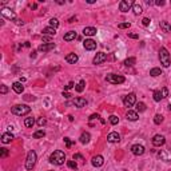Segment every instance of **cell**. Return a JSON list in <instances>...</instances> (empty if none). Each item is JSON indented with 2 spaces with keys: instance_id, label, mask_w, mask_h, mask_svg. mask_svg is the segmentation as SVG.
Segmentation results:
<instances>
[{
  "instance_id": "obj_1",
  "label": "cell",
  "mask_w": 171,
  "mask_h": 171,
  "mask_svg": "<svg viewBox=\"0 0 171 171\" xmlns=\"http://www.w3.org/2000/svg\"><path fill=\"white\" fill-rule=\"evenodd\" d=\"M49 162L54 163V164H56V166H62V164L66 162V154H64L63 151H60V150L54 151L51 155H49Z\"/></svg>"
},
{
  "instance_id": "obj_2",
  "label": "cell",
  "mask_w": 171,
  "mask_h": 171,
  "mask_svg": "<svg viewBox=\"0 0 171 171\" xmlns=\"http://www.w3.org/2000/svg\"><path fill=\"white\" fill-rule=\"evenodd\" d=\"M11 112L17 115V116H23L31 112V107H28L27 104H16L14 107H11Z\"/></svg>"
},
{
  "instance_id": "obj_3",
  "label": "cell",
  "mask_w": 171,
  "mask_h": 171,
  "mask_svg": "<svg viewBox=\"0 0 171 171\" xmlns=\"http://www.w3.org/2000/svg\"><path fill=\"white\" fill-rule=\"evenodd\" d=\"M159 60H160V64L163 67H170L171 58H170V52L167 51V48L162 47L159 49Z\"/></svg>"
},
{
  "instance_id": "obj_4",
  "label": "cell",
  "mask_w": 171,
  "mask_h": 171,
  "mask_svg": "<svg viewBox=\"0 0 171 171\" xmlns=\"http://www.w3.org/2000/svg\"><path fill=\"white\" fill-rule=\"evenodd\" d=\"M36 159H38V155L33 150H31L28 154H27V160H26V169L27 170H32L35 167Z\"/></svg>"
},
{
  "instance_id": "obj_5",
  "label": "cell",
  "mask_w": 171,
  "mask_h": 171,
  "mask_svg": "<svg viewBox=\"0 0 171 171\" xmlns=\"http://www.w3.org/2000/svg\"><path fill=\"white\" fill-rule=\"evenodd\" d=\"M106 80H107L108 83H111V84H122L124 83V78L122 75H116V74H108L107 76H106Z\"/></svg>"
},
{
  "instance_id": "obj_6",
  "label": "cell",
  "mask_w": 171,
  "mask_h": 171,
  "mask_svg": "<svg viewBox=\"0 0 171 171\" xmlns=\"http://www.w3.org/2000/svg\"><path fill=\"white\" fill-rule=\"evenodd\" d=\"M135 103H136V95L134 94V92H131V94H128V95H126L123 98V104L126 106V107H132Z\"/></svg>"
},
{
  "instance_id": "obj_7",
  "label": "cell",
  "mask_w": 171,
  "mask_h": 171,
  "mask_svg": "<svg viewBox=\"0 0 171 171\" xmlns=\"http://www.w3.org/2000/svg\"><path fill=\"white\" fill-rule=\"evenodd\" d=\"M132 5H134V3L130 2V0H122V2L119 3V10L122 12H128L131 10Z\"/></svg>"
},
{
  "instance_id": "obj_8",
  "label": "cell",
  "mask_w": 171,
  "mask_h": 171,
  "mask_svg": "<svg viewBox=\"0 0 171 171\" xmlns=\"http://www.w3.org/2000/svg\"><path fill=\"white\" fill-rule=\"evenodd\" d=\"M106 60H107V54H104V52H98L92 62H94V64H102V63H104Z\"/></svg>"
},
{
  "instance_id": "obj_9",
  "label": "cell",
  "mask_w": 171,
  "mask_h": 171,
  "mask_svg": "<svg viewBox=\"0 0 171 171\" xmlns=\"http://www.w3.org/2000/svg\"><path fill=\"white\" fill-rule=\"evenodd\" d=\"M164 143H166V139H164L163 135H159V134H158V135H155L154 138H152V144L157 146V147H160Z\"/></svg>"
},
{
  "instance_id": "obj_10",
  "label": "cell",
  "mask_w": 171,
  "mask_h": 171,
  "mask_svg": "<svg viewBox=\"0 0 171 171\" xmlns=\"http://www.w3.org/2000/svg\"><path fill=\"white\" fill-rule=\"evenodd\" d=\"M83 46H84V48L87 51H94L96 48V42L92 39H86L84 42H83Z\"/></svg>"
},
{
  "instance_id": "obj_11",
  "label": "cell",
  "mask_w": 171,
  "mask_h": 171,
  "mask_svg": "<svg viewBox=\"0 0 171 171\" xmlns=\"http://www.w3.org/2000/svg\"><path fill=\"white\" fill-rule=\"evenodd\" d=\"M2 15L3 16H5L7 19H10V20H16V15H15V12L12 10H10V8H3Z\"/></svg>"
},
{
  "instance_id": "obj_12",
  "label": "cell",
  "mask_w": 171,
  "mask_h": 171,
  "mask_svg": "<svg viewBox=\"0 0 171 171\" xmlns=\"http://www.w3.org/2000/svg\"><path fill=\"white\" fill-rule=\"evenodd\" d=\"M131 152L134 155H136V157L143 155L144 154V147H143L142 144H134V146H131Z\"/></svg>"
},
{
  "instance_id": "obj_13",
  "label": "cell",
  "mask_w": 171,
  "mask_h": 171,
  "mask_svg": "<svg viewBox=\"0 0 171 171\" xmlns=\"http://www.w3.org/2000/svg\"><path fill=\"white\" fill-rule=\"evenodd\" d=\"M91 163H92V166L94 167H100V166H103L104 159H103L102 155H95V157L91 159Z\"/></svg>"
},
{
  "instance_id": "obj_14",
  "label": "cell",
  "mask_w": 171,
  "mask_h": 171,
  "mask_svg": "<svg viewBox=\"0 0 171 171\" xmlns=\"http://www.w3.org/2000/svg\"><path fill=\"white\" fill-rule=\"evenodd\" d=\"M55 48V43H43V44H40L39 46V51L40 52H48V51H51V49H54Z\"/></svg>"
},
{
  "instance_id": "obj_15",
  "label": "cell",
  "mask_w": 171,
  "mask_h": 171,
  "mask_svg": "<svg viewBox=\"0 0 171 171\" xmlns=\"http://www.w3.org/2000/svg\"><path fill=\"white\" fill-rule=\"evenodd\" d=\"M71 103L75 106V107H78V108H82V107H84V106L87 104V100L84 98H75L72 102H71Z\"/></svg>"
},
{
  "instance_id": "obj_16",
  "label": "cell",
  "mask_w": 171,
  "mask_h": 171,
  "mask_svg": "<svg viewBox=\"0 0 171 171\" xmlns=\"http://www.w3.org/2000/svg\"><path fill=\"white\" fill-rule=\"evenodd\" d=\"M107 141L110 143H116V142L120 141V135L118 132H110L107 135Z\"/></svg>"
},
{
  "instance_id": "obj_17",
  "label": "cell",
  "mask_w": 171,
  "mask_h": 171,
  "mask_svg": "<svg viewBox=\"0 0 171 171\" xmlns=\"http://www.w3.org/2000/svg\"><path fill=\"white\" fill-rule=\"evenodd\" d=\"M96 32H98V30H96L95 27H86V28L83 30V35L84 36H94V35H96Z\"/></svg>"
},
{
  "instance_id": "obj_18",
  "label": "cell",
  "mask_w": 171,
  "mask_h": 171,
  "mask_svg": "<svg viewBox=\"0 0 171 171\" xmlns=\"http://www.w3.org/2000/svg\"><path fill=\"white\" fill-rule=\"evenodd\" d=\"M127 119L128 120H131V122H135V120H138L139 119V115H138V112L136 111H132V110H128L127 111Z\"/></svg>"
},
{
  "instance_id": "obj_19",
  "label": "cell",
  "mask_w": 171,
  "mask_h": 171,
  "mask_svg": "<svg viewBox=\"0 0 171 171\" xmlns=\"http://www.w3.org/2000/svg\"><path fill=\"white\" fill-rule=\"evenodd\" d=\"M12 139H14V135H12L11 132H4L2 135V142L4 143V144H7V143H11Z\"/></svg>"
},
{
  "instance_id": "obj_20",
  "label": "cell",
  "mask_w": 171,
  "mask_h": 171,
  "mask_svg": "<svg viewBox=\"0 0 171 171\" xmlns=\"http://www.w3.org/2000/svg\"><path fill=\"white\" fill-rule=\"evenodd\" d=\"M12 88H14V91L16 92V94H21V92L24 91V86L21 84V82H15L14 84H12Z\"/></svg>"
},
{
  "instance_id": "obj_21",
  "label": "cell",
  "mask_w": 171,
  "mask_h": 171,
  "mask_svg": "<svg viewBox=\"0 0 171 171\" xmlns=\"http://www.w3.org/2000/svg\"><path fill=\"white\" fill-rule=\"evenodd\" d=\"M159 26H160V30L163 31V32H166V33L171 32V24L169 21H160Z\"/></svg>"
},
{
  "instance_id": "obj_22",
  "label": "cell",
  "mask_w": 171,
  "mask_h": 171,
  "mask_svg": "<svg viewBox=\"0 0 171 171\" xmlns=\"http://www.w3.org/2000/svg\"><path fill=\"white\" fill-rule=\"evenodd\" d=\"M78 55L76 54H68L67 56H66V62L67 63H70V64H75L76 62H78Z\"/></svg>"
},
{
  "instance_id": "obj_23",
  "label": "cell",
  "mask_w": 171,
  "mask_h": 171,
  "mask_svg": "<svg viewBox=\"0 0 171 171\" xmlns=\"http://www.w3.org/2000/svg\"><path fill=\"white\" fill-rule=\"evenodd\" d=\"M66 42H71V40H75L76 39V32L75 31H70V32H67L66 35H64L63 38Z\"/></svg>"
},
{
  "instance_id": "obj_24",
  "label": "cell",
  "mask_w": 171,
  "mask_h": 171,
  "mask_svg": "<svg viewBox=\"0 0 171 171\" xmlns=\"http://www.w3.org/2000/svg\"><path fill=\"white\" fill-rule=\"evenodd\" d=\"M90 139H91V135H90V132H83L82 135H80L79 141H80V143L86 144V143H88V142H90Z\"/></svg>"
},
{
  "instance_id": "obj_25",
  "label": "cell",
  "mask_w": 171,
  "mask_h": 171,
  "mask_svg": "<svg viewBox=\"0 0 171 171\" xmlns=\"http://www.w3.org/2000/svg\"><path fill=\"white\" fill-rule=\"evenodd\" d=\"M55 33H56V30H55V28H52V27H46V28L43 30V35L54 36Z\"/></svg>"
},
{
  "instance_id": "obj_26",
  "label": "cell",
  "mask_w": 171,
  "mask_h": 171,
  "mask_svg": "<svg viewBox=\"0 0 171 171\" xmlns=\"http://www.w3.org/2000/svg\"><path fill=\"white\" fill-rule=\"evenodd\" d=\"M132 10H134V14L135 15H139V14H142L143 12V8H142V5L139 4V3H134Z\"/></svg>"
},
{
  "instance_id": "obj_27",
  "label": "cell",
  "mask_w": 171,
  "mask_h": 171,
  "mask_svg": "<svg viewBox=\"0 0 171 171\" xmlns=\"http://www.w3.org/2000/svg\"><path fill=\"white\" fill-rule=\"evenodd\" d=\"M84 87H86V82H84V80H80V82L76 84L75 90L78 92H83V91H84Z\"/></svg>"
},
{
  "instance_id": "obj_28",
  "label": "cell",
  "mask_w": 171,
  "mask_h": 171,
  "mask_svg": "<svg viewBox=\"0 0 171 171\" xmlns=\"http://www.w3.org/2000/svg\"><path fill=\"white\" fill-rule=\"evenodd\" d=\"M135 63H136V59L135 58H128V59H126V60H124V66H127V67H132Z\"/></svg>"
},
{
  "instance_id": "obj_29",
  "label": "cell",
  "mask_w": 171,
  "mask_h": 171,
  "mask_svg": "<svg viewBox=\"0 0 171 171\" xmlns=\"http://www.w3.org/2000/svg\"><path fill=\"white\" fill-rule=\"evenodd\" d=\"M150 75L151 76H154V78H157V76H159V75H162V70L160 68H152V70L150 71Z\"/></svg>"
},
{
  "instance_id": "obj_30",
  "label": "cell",
  "mask_w": 171,
  "mask_h": 171,
  "mask_svg": "<svg viewBox=\"0 0 171 171\" xmlns=\"http://www.w3.org/2000/svg\"><path fill=\"white\" fill-rule=\"evenodd\" d=\"M33 124H35V119H33V118H26V120H24V126L26 127H32Z\"/></svg>"
},
{
  "instance_id": "obj_31",
  "label": "cell",
  "mask_w": 171,
  "mask_h": 171,
  "mask_svg": "<svg viewBox=\"0 0 171 171\" xmlns=\"http://www.w3.org/2000/svg\"><path fill=\"white\" fill-rule=\"evenodd\" d=\"M49 27H52V28H55V30L59 27V20L56 17H52V19L49 20Z\"/></svg>"
},
{
  "instance_id": "obj_32",
  "label": "cell",
  "mask_w": 171,
  "mask_h": 171,
  "mask_svg": "<svg viewBox=\"0 0 171 171\" xmlns=\"http://www.w3.org/2000/svg\"><path fill=\"white\" fill-rule=\"evenodd\" d=\"M162 92H160V90H157V91H154V100L155 102H160L162 100Z\"/></svg>"
},
{
  "instance_id": "obj_33",
  "label": "cell",
  "mask_w": 171,
  "mask_h": 171,
  "mask_svg": "<svg viewBox=\"0 0 171 171\" xmlns=\"http://www.w3.org/2000/svg\"><path fill=\"white\" fill-rule=\"evenodd\" d=\"M143 112V111H146V104L143 103V102H139V103H136V112Z\"/></svg>"
},
{
  "instance_id": "obj_34",
  "label": "cell",
  "mask_w": 171,
  "mask_h": 171,
  "mask_svg": "<svg viewBox=\"0 0 171 171\" xmlns=\"http://www.w3.org/2000/svg\"><path fill=\"white\" fill-rule=\"evenodd\" d=\"M162 122H163V116H162L160 114H157V115L154 116V123H155V124H160Z\"/></svg>"
},
{
  "instance_id": "obj_35",
  "label": "cell",
  "mask_w": 171,
  "mask_h": 171,
  "mask_svg": "<svg viewBox=\"0 0 171 171\" xmlns=\"http://www.w3.org/2000/svg\"><path fill=\"white\" fill-rule=\"evenodd\" d=\"M44 135H46L44 130H39V131H36L35 134H33V138H35V139H39V138H43Z\"/></svg>"
},
{
  "instance_id": "obj_36",
  "label": "cell",
  "mask_w": 171,
  "mask_h": 171,
  "mask_svg": "<svg viewBox=\"0 0 171 171\" xmlns=\"http://www.w3.org/2000/svg\"><path fill=\"white\" fill-rule=\"evenodd\" d=\"M108 120H110L111 124H118L119 123V118H118L116 115H111V116L108 118Z\"/></svg>"
},
{
  "instance_id": "obj_37",
  "label": "cell",
  "mask_w": 171,
  "mask_h": 171,
  "mask_svg": "<svg viewBox=\"0 0 171 171\" xmlns=\"http://www.w3.org/2000/svg\"><path fill=\"white\" fill-rule=\"evenodd\" d=\"M67 164H68V167H70V169H72V170H76L78 169V164H76L75 160H68Z\"/></svg>"
},
{
  "instance_id": "obj_38",
  "label": "cell",
  "mask_w": 171,
  "mask_h": 171,
  "mask_svg": "<svg viewBox=\"0 0 171 171\" xmlns=\"http://www.w3.org/2000/svg\"><path fill=\"white\" fill-rule=\"evenodd\" d=\"M160 92H162V98H167V96H169V90L166 88V87H163V88L160 90Z\"/></svg>"
},
{
  "instance_id": "obj_39",
  "label": "cell",
  "mask_w": 171,
  "mask_h": 171,
  "mask_svg": "<svg viewBox=\"0 0 171 171\" xmlns=\"http://www.w3.org/2000/svg\"><path fill=\"white\" fill-rule=\"evenodd\" d=\"M64 143H66V147H67V148H70V147H71V146H72V144H74V142H72V141H71V139H70V138H64Z\"/></svg>"
},
{
  "instance_id": "obj_40",
  "label": "cell",
  "mask_w": 171,
  "mask_h": 171,
  "mask_svg": "<svg viewBox=\"0 0 171 171\" xmlns=\"http://www.w3.org/2000/svg\"><path fill=\"white\" fill-rule=\"evenodd\" d=\"M7 155H8V150H7V148H0V157L5 158Z\"/></svg>"
},
{
  "instance_id": "obj_41",
  "label": "cell",
  "mask_w": 171,
  "mask_h": 171,
  "mask_svg": "<svg viewBox=\"0 0 171 171\" xmlns=\"http://www.w3.org/2000/svg\"><path fill=\"white\" fill-rule=\"evenodd\" d=\"M130 26H131V24H130L128 21H127V23H120L118 27H119L120 30H124V28H130Z\"/></svg>"
},
{
  "instance_id": "obj_42",
  "label": "cell",
  "mask_w": 171,
  "mask_h": 171,
  "mask_svg": "<svg viewBox=\"0 0 171 171\" xmlns=\"http://www.w3.org/2000/svg\"><path fill=\"white\" fill-rule=\"evenodd\" d=\"M72 159L74 160H84V158H83V155H80V154H74Z\"/></svg>"
},
{
  "instance_id": "obj_43",
  "label": "cell",
  "mask_w": 171,
  "mask_h": 171,
  "mask_svg": "<svg viewBox=\"0 0 171 171\" xmlns=\"http://www.w3.org/2000/svg\"><path fill=\"white\" fill-rule=\"evenodd\" d=\"M46 123H47V120H46V119H44V118H40V119L38 120V124H39V126H40V127H42V126H44V124H46Z\"/></svg>"
},
{
  "instance_id": "obj_44",
  "label": "cell",
  "mask_w": 171,
  "mask_h": 171,
  "mask_svg": "<svg viewBox=\"0 0 171 171\" xmlns=\"http://www.w3.org/2000/svg\"><path fill=\"white\" fill-rule=\"evenodd\" d=\"M150 21H151V20L148 19V17H144V19L142 20V23H143V26H146V27H147L148 24H150Z\"/></svg>"
},
{
  "instance_id": "obj_45",
  "label": "cell",
  "mask_w": 171,
  "mask_h": 171,
  "mask_svg": "<svg viewBox=\"0 0 171 171\" xmlns=\"http://www.w3.org/2000/svg\"><path fill=\"white\" fill-rule=\"evenodd\" d=\"M7 91H8L7 86H4V84H3V86H2V88H0V92H2V94H7Z\"/></svg>"
},
{
  "instance_id": "obj_46",
  "label": "cell",
  "mask_w": 171,
  "mask_h": 171,
  "mask_svg": "<svg viewBox=\"0 0 171 171\" xmlns=\"http://www.w3.org/2000/svg\"><path fill=\"white\" fill-rule=\"evenodd\" d=\"M159 157H162L164 160H169L170 159V157H169V155H166L164 152H159Z\"/></svg>"
},
{
  "instance_id": "obj_47",
  "label": "cell",
  "mask_w": 171,
  "mask_h": 171,
  "mask_svg": "<svg viewBox=\"0 0 171 171\" xmlns=\"http://www.w3.org/2000/svg\"><path fill=\"white\" fill-rule=\"evenodd\" d=\"M128 38H131V39H138V38H139V35H138V33L131 32V33H128Z\"/></svg>"
},
{
  "instance_id": "obj_48",
  "label": "cell",
  "mask_w": 171,
  "mask_h": 171,
  "mask_svg": "<svg viewBox=\"0 0 171 171\" xmlns=\"http://www.w3.org/2000/svg\"><path fill=\"white\" fill-rule=\"evenodd\" d=\"M72 87H74V83H72V82H70V83H68V84H67L66 87H64V91H67V90L72 88Z\"/></svg>"
},
{
  "instance_id": "obj_49",
  "label": "cell",
  "mask_w": 171,
  "mask_h": 171,
  "mask_svg": "<svg viewBox=\"0 0 171 171\" xmlns=\"http://www.w3.org/2000/svg\"><path fill=\"white\" fill-rule=\"evenodd\" d=\"M63 96H64V98H66V99H70L72 95H71L70 92H67V91H63Z\"/></svg>"
},
{
  "instance_id": "obj_50",
  "label": "cell",
  "mask_w": 171,
  "mask_h": 171,
  "mask_svg": "<svg viewBox=\"0 0 171 171\" xmlns=\"http://www.w3.org/2000/svg\"><path fill=\"white\" fill-rule=\"evenodd\" d=\"M155 4L157 5H164V2L163 0H160V2H155Z\"/></svg>"
},
{
  "instance_id": "obj_51",
  "label": "cell",
  "mask_w": 171,
  "mask_h": 171,
  "mask_svg": "<svg viewBox=\"0 0 171 171\" xmlns=\"http://www.w3.org/2000/svg\"><path fill=\"white\" fill-rule=\"evenodd\" d=\"M16 23H17V24H23L24 21H23V20H19V19H16Z\"/></svg>"
},
{
  "instance_id": "obj_52",
  "label": "cell",
  "mask_w": 171,
  "mask_h": 171,
  "mask_svg": "<svg viewBox=\"0 0 171 171\" xmlns=\"http://www.w3.org/2000/svg\"><path fill=\"white\" fill-rule=\"evenodd\" d=\"M169 110H170V111H171V104H170V106H169Z\"/></svg>"
}]
</instances>
